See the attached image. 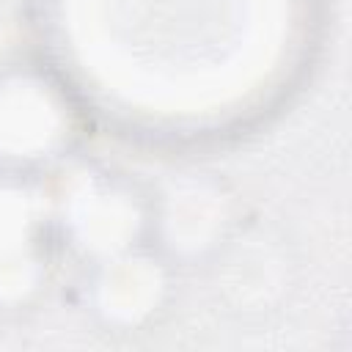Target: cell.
Returning <instances> with one entry per match:
<instances>
[{"instance_id": "cell-2", "label": "cell", "mask_w": 352, "mask_h": 352, "mask_svg": "<svg viewBox=\"0 0 352 352\" xmlns=\"http://www.w3.org/2000/svg\"><path fill=\"white\" fill-rule=\"evenodd\" d=\"M77 234L96 250H116L135 231V209L113 192L82 195L74 212Z\"/></svg>"}, {"instance_id": "cell-1", "label": "cell", "mask_w": 352, "mask_h": 352, "mask_svg": "<svg viewBox=\"0 0 352 352\" xmlns=\"http://www.w3.org/2000/svg\"><path fill=\"white\" fill-rule=\"evenodd\" d=\"M63 135V110L55 94L28 77L0 85V157L33 160Z\"/></svg>"}, {"instance_id": "cell-3", "label": "cell", "mask_w": 352, "mask_h": 352, "mask_svg": "<svg viewBox=\"0 0 352 352\" xmlns=\"http://www.w3.org/2000/svg\"><path fill=\"white\" fill-rule=\"evenodd\" d=\"M157 270L148 261H118V267L107 270L102 280V302L113 316L135 319L148 311L157 297Z\"/></svg>"}]
</instances>
